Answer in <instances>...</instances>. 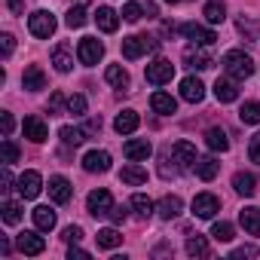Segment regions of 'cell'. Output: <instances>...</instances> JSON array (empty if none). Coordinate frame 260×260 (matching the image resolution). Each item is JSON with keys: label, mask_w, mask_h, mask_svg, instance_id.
<instances>
[{"label": "cell", "mask_w": 260, "mask_h": 260, "mask_svg": "<svg viewBox=\"0 0 260 260\" xmlns=\"http://www.w3.org/2000/svg\"><path fill=\"white\" fill-rule=\"evenodd\" d=\"M22 86H25L28 92H40V89H46V74H43L37 64H31V68H25V74H22Z\"/></svg>", "instance_id": "cell-21"}, {"label": "cell", "mask_w": 260, "mask_h": 260, "mask_svg": "<svg viewBox=\"0 0 260 260\" xmlns=\"http://www.w3.org/2000/svg\"><path fill=\"white\" fill-rule=\"evenodd\" d=\"M172 77H175V64L169 58H156L153 64H147V83L166 86V83H172Z\"/></svg>", "instance_id": "cell-5"}, {"label": "cell", "mask_w": 260, "mask_h": 260, "mask_svg": "<svg viewBox=\"0 0 260 260\" xmlns=\"http://www.w3.org/2000/svg\"><path fill=\"white\" fill-rule=\"evenodd\" d=\"M150 107H153V113H159V116H172V113L178 110V101H175L169 92H153V95H150Z\"/></svg>", "instance_id": "cell-20"}, {"label": "cell", "mask_w": 260, "mask_h": 260, "mask_svg": "<svg viewBox=\"0 0 260 260\" xmlns=\"http://www.w3.org/2000/svg\"><path fill=\"white\" fill-rule=\"evenodd\" d=\"M16 190H19L22 199H37L40 190H43V178H40V172H25V175H19Z\"/></svg>", "instance_id": "cell-7"}, {"label": "cell", "mask_w": 260, "mask_h": 260, "mask_svg": "<svg viewBox=\"0 0 260 260\" xmlns=\"http://www.w3.org/2000/svg\"><path fill=\"white\" fill-rule=\"evenodd\" d=\"M16 248H19V254H25V257H37V254H43L46 251V242H43V236H37V233H22L19 239H16Z\"/></svg>", "instance_id": "cell-14"}, {"label": "cell", "mask_w": 260, "mask_h": 260, "mask_svg": "<svg viewBox=\"0 0 260 260\" xmlns=\"http://www.w3.org/2000/svg\"><path fill=\"white\" fill-rule=\"evenodd\" d=\"M22 132H25V138H28V141H34V144H43V141L49 138V125L43 122V116H25V122H22Z\"/></svg>", "instance_id": "cell-11"}, {"label": "cell", "mask_w": 260, "mask_h": 260, "mask_svg": "<svg viewBox=\"0 0 260 260\" xmlns=\"http://www.w3.org/2000/svg\"><path fill=\"white\" fill-rule=\"evenodd\" d=\"M49 199L55 205H68L74 199V187H71V181L64 175H52L49 178Z\"/></svg>", "instance_id": "cell-8"}, {"label": "cell", "mask_w": 260, "mask_h": 260, "mask_svg": "<svg viewBox=\"0 0 260 260\" xmlns=\"http://www.w3.org/2000/svg\"><path fill=\"white\" fill-rule=\"evenodd\" d=\"M181 34H184L187 40H193L196 46H211V43L217 40V34H214L211 28H202V25H196V22L181 25Z\"/></svg>", "instance_id": "cell-12"}, {"label": "cell", "mask_w": 260, "mask_h": 260, "mask_svg": "<svg viewBox=\"0 0 260 260\" xmlns=\"http://www.w3.org/2000/svg\"><path fill=\"white\" fill-rule=\"evenodd\" d=\"M58 138H61L68 147H80L89 135L83 132V128H77V125H61V128H58Z\"/></svg>", "instance_id": "cell-30"}, {"label": "cell", "mask_w": 260, "mask_h": 260, "mask_svg": "<svg viewBox=\"0 0 260 260\" xmlns=\"http://www.w3.org/2000/svg\"><path fill=\"white\" fill-rule=\"evenodd\" d=\"M28 31L37 37V40H49L55 34V16L46 13V10H37L28 16Z\"/></svg>", "instance_id": "cell-2"}, {"label": "cell", "mask_w": 260, "mask_h": 260, "mask_svg": "<svg viewBox=\"0 0 260 260\" xmlns=\"http://www.w3.org/2000/svg\"><path fill=\"white\" fill-rule=\"evenodd\" d=\"M64 22H68V28H83V25L89 22L86 7H83V4H80V7H71V10H68V16H64Z\"/></svg>", "instance_id": "cell-38"}, {"label": "cell", "mask_w": 260, "mask_h": 260, "mask_svg": "<svg viewBox=\"0 0 260 260\" xmlns=\"http://www.w3.org/2000/svg\"><path fill=\"white\" fill-rule=\"evenodd\" d=\"M205 144L214 150V153H223V150H230V138H226V132H223V128H208V132H205Z\"/></svg>", "instance_id": "cell-28"}, {"label": "cell", "mask_w": 260, "mask_h": 260, "mask_svg": "<svg viewBox=\"0 0 260 260\" xmlns=\"http://www.w3.org/2000/svg\"><path fill=\"white\" fill-rule=\"evenodd\" d=\"M86 208H89V214H95V217H107L110 208H113V196H110L107 190H92L89 199H86Z\"/></svg>", "instance_id": "cell-9"}, {"label": "cell", "mask_w": 260, "mask_h": 260, "mask_svg": "<svg viewBox=\"0 0 260 260\" xmlns=\"http://www.w3.org/2000/svg\"><path fill=\"white\" fill-rule=\"evenodd\" d=\"M61 101H64V95H61V92H55V95H52V101H49V104H52V110H58V107H61Z\"/></svg>", "instance_id": "cell-54"}, {"label": "cell", "mask_w": 260, "mask_h": 260, "mask_svg": "<svg viewBox=\"0 0 260 260\" xmlns=\"http://www.w3.org/2000/svg\"><path fill=\"white\" fill-rule=\"evenodd\" d=\"M156 211H159L162 220H172V217H178L184 211V202H181V196H166V199H159Z\"/></svg>", "instance_id": "cell-27"}, {"label": "cell", "mask_w": 260, "mask_h": 260, "mask_svg": "<svg viewBox=\"0 0 260 260\" xmlns=\"http://www.w3.org/2000/svg\"><path fill=\"white\" fill-rule=\"evenodd\" d=\"M83 132H86V135H95V132H101V116H92V119L83 125Z\"/></svg>", "instance_id": "cell-49"}, {"label": "cell", "mask_w": 260, "mask_h": 260, "mask_svg": "<svg viewBox=\"0 0 260 260\" xmlns=\"http://www.w3.org/2000/svg\"><path fill=\"white\" fill-rule=\"evenodd\" d=\"M68 113L83 116V113H86V98H83V95H71V98H68Z\"/></svg>", "instance_id": "cell-44"}, {"label": "cell", "mask_w": 260, "mask_h": 260, "mask_svg": "<svg viewBox=\"0 0 260 260\" xmlns=\"http://www.w3.org/2000/svg\"><path fill=\"white\" fill-rule=\"evenodd\" d=\"M7 4H10L13 13H22V10H25V7H22V0H7Z\"/></svg>", "instance_id": "cell-55"}, {"label": "cell", "mask_w": 260, "mask_h": 260, "mask_svg": "<svg viewBox=\"0 0 260 260\" xmlns=\"http://www.w3.org/2000/svg\"><path fill=\"white\" fill-rule=\"evenodd\" d=\"M61 239H64L68 245H77V242L83 239V230H80V226H68V230L61 233Z\"/></svg>", "instance_id": "cell-46"}, {"label": "cell", "mask_w": 260, "mask_h": 260, "mask_svg": "<svg viewBox=\"0 0 260 260\" xmlns=\"http://www.w3.org/2000/svg\"><path fill=\"white\" fill-rule=\"evenodd\" d=\"M239 223L245 226L248 236H260V208H254V205L242 208V211H239Z\"/></svg>", "instance_id": "cell-23"}, {"label": "cell", "mask_w": 260, "mask_h": 260, "mask_svg": "<svg viewBox=\"0 0 260 260\" xmlns=\"http://www.w3.org/2000/svg\"><path fill=\"white\" fill-rule=\"evenodd\" d=\"M68 257L74 260V257H89V251H83V248H77V245H71V251H68Z\"/></svg>", "instance_id": "cell-53"}, {"label": "cell", "mask_w": 260, "mask_h": 260, "mask_svg": "<svg viewBox=\"0 0 260 260\" xmlns=\"http://www.w3.org/2000/svg\"><path fill=\"white\" fill-rule=\"evenodd\" d=\"M0 184H4L0 190H10V187H13V172H10V166H4V172H0Z\"/></svg>", "instance_id": "cell-51"}, {"label": "cell", "mask_w": 260, "mask_h": 260, "mask_svg": "<svg viewBox=\"0 0 260 260\" xmlns=\"http://www.w3.org/2000/svg\"><path fill=\"white\" fill-rule=\"evenodd\" d=\"M104 80H107L110 86H116V89H125V86H128V71L119 68V64H110V68L104 71Z\"/></svg>", "instance_id": "cell-32"}, {"label": "cell", "mask_w": 260, "mask_h": 260, "mask_svg": "<svg viewBox=\"0 0 260 260\" xmlns=\"http://www.w3.org/2000/svg\"><path fill=\"white\" fill-rule=\"evenodd\" d=\"M95 22H98V28H101L104 34H113V31L119 28V16H116L110 7H98V13H95Z\"/></svg>", "instance_id": "cell-26"}, {"label": "cell", "mask_w": 260, "mask_h": 260, "mask_svg": "<svg viewBox=\"0 0 260 260\" xmlns=\"http://www.w3.org/2000/svg\"><path fill=\"white\" fill-rule=\"evenodd\" d=\"M223 19H226L223 0H208V4H205V22H208V25H220Z\"/></svg>", "instance_id": "cell-33"}, {"label": "cell", "mask_w": 260, "mask_h": 260, "mask_svg": "<svg viewBox=\"0 0 260 260\" xmlns=\"http://www.w3.org/2000/svg\"><path fill=\"white\" fill-rule=\"evenodd\" d=\"M184 61H187L190 68H199V71H205V68H211V64H214V58H211L205 49H193V46L184 52Z\"/></svg>", "instance_id": "cell-29"}, {"label": "cell", "mask_w": 260, "mask_h": 260, "mask_svg": "<svg viewBox=\"0 0 260 260\" xmlns=\"http://www.w3.org/2000/svg\"><path fill=\"white\" fill-rule=\"evenodd\" d=\"M181 98L190 101V104H199V101L205 98L202 80H199V77H184V80H181Z\"/></svg>", "instance_id": "cell-16"}, {"label": "cell", "mask_w": 260, "mask_h": 260, "mask_svg": "<svg viewBox=\"0 0 260 260\" xmlns=\"http://www.w3.org/2000/svg\"><path fill=\"white\" fill-rule=\"evenodd\" d=\"M0 211H4V220H7V223H19V220H22V205L13 202V199H7Z\"/></svg>", "instance_id": "cell-39"}, {"label": "cell", "mask_w": 260, "mask_h": 260, "mask_svg": "<svg viewBox=\"0 0 260 260\" xmlns=\"http://www.w3.org/2000/svg\"><path fill=\"white\" fill-rule=\"evenodd\" d=\"M233 223H226V220H217L214 226H211V236L217 239V242H233Z\"/></svg>", "instance_id": "cell-41"}, {"label": "cell", "mask_w": 260, "mask_h": 260, "mask_svg": "<svg viewBox=\"0 0 260 260\" xmlns=\"http://www.w3.org/2000/svg\"><path fill=\"white\" fill-rule=\"evenodd\" d=\"M119 181L128 187H141V184H147V169H141L138 162L128 159V166H122V172H119Z\"/></svg>", "instance_id": "cell-17"}, {"label": "cell", "mask_w": 260, "mask_h": 260, "mask_svg": "<svg viewBox=\"0 0 260 260\" xmlns=\"http://www.w3.org/2000/svg\"><path fill=\"white\" fill-rule=\"evenodd\" d=\"M98 248H119L122 245V236H119V230H113V226H104V230H98Z\"/></svg>", "instance_id": "cell-31"}, {"label": "cell", "mask_w": 260, "mask_h": 260, "mask_svg": "<svg viewBox=\"0 0 260 260\" xmlns=\"http://www.w3.org/2000/svg\"><path fill=\"white\" fill-rule=\"evenodd\" d=\"M13 125H16L13 113H4V135H7V138H10V132H13Z\"/></svg>", "instance_id": "cell-52"}, {"label": "cell", "mask_w": 260, "mask_h": 260, "mask_svg": "<svg viewBox=\"0 0 260 260\" xmlns=\"http://www.w3.org/2000/svg\"><path fill=\"white\" fill-rule=\"evenodd\" d=\"M187 254H190V257H208L211 248H208L205 236H190V239H187Z\"/></svg>", "instance_id": "cell-37"}, {"label": "cell", "mask_w": 260, "mask_h": 260, "mask_svg": "<svg viewBox=\"0 0 260 260\" xmlns=\"http://www.w3.org/2000/svg\"><path fill=\"white\" fill-rule=\"evenodd\" d=\"M83 169L86 172H107L110 169V153L107 150H89L86 156H83Z\"/></svg>", "instance_id": "cell-18"}, {"label": "cell", "mask_w": 260, "mask_h": 260, "mask_svg": "<svg viewBox=\"0 0 260 260\" xmlns=\"http://www.w3.org/2000/svg\"><path fill=\"white\" fill-rule=\"evenodd\" d=\"M31 217H34V226H37L40 233H49V230L55 226V211H52L49 205H37V208L31 211Z\"/></svg>", "instance_id": "cell-25"}, {"label": "cell", "mask_w": 260, "mask_h": 260, "mask_svg": "<svg viewBox=\"0 0 260 260\" xmlns=\"http://www.w3.org/2000/svg\"><path fill=\"white\" fill-rule=\"evenodd\" d=\"M239 119L245 125H257L260 122V101H245L242 110H239Z\"/></svg>", "instance_id": "cell-35"}, {"label": "cell", "mask_w": 260, "mask_h": 260, "mask_svg": "<svg viewBox=\"0 0 260 260\" xmlns=\"http://www.w3.org/2000/svg\"><path fill=\"white\" fill-rule=\"evenodd\" d=\"M248 156H251V162H257V166H260V132L248 141Z\"/></svg>", "instance_id": "cell-45"}, {"label": "cell", "mask_w": 260, "mask_h": 260, "mask_svg": "<svg viewBox=\"0 0 260 260\" xmlns=\"http://www.w3.org/2000/svg\"><path fill=\"white\" fill-rule=\"evenodd\" d=\"M236 28H239V31H242V34H245L248 40H254V37L260 34V22H257V19H245V16H242V19L236 22Z\"/></svg>", "instance_id": "cell-40"}, {"label": "cell", "mask_w": 260, "mask_h": 260, "mask_svg": "<svg viewBox=\"0 0 260 260\" xmlns=\"http://www.w3.org/2000/svg\"><path fill=\"white\" fill-rule=\"evenodd\" d=\"M217 211H220V199H217L214 193H199V196L193 199V214H196V217L211 220Z\"/></svg>", "instance_id": "cell-10"}, {"label": "cell", "mask_w": 260, "mask_h": 260, "mask_svg": "<svg viewBox=\"0 0 260 260\" xmlns=\"http://www.w3.org/2000/svg\"><path fill=\"white\" fill-rule=\"evenodd\" d=\"M107 217H110V220H113V223H122V220H125V205H113V208H110V214H107Z\"/></svg>", "instance_id": "cell-50"}, {"label": "cell", "mask_w": 260, "mask_h": 260, "mask_svg": "<svg viewBox=\"0 0 260 260\" xmlns=\"http://www.w3.org/2000/svg\"><path fill=\"white\" fill-rule=\"evenodd\" d=\"M214 98L220 101V104H233L236 98H239V80L236 77H217V83H214Z\"/></svg>", "instance_id": "cell-13"}, {"label": "cell", "mask_w": 260, "mask_h": 260, "mask_svg": "<svg viewBox=\"0 0 260 260\" xmlns=\"http://www.w3.org/2000/svg\"><path fill=\"white\" fill-rule=\"evenodd\" d=\"M172 159L178 162V169H181V172L193 169V166H196V159H199L196 144H190V141H175V147H172Z\"/></svg>", "instance_id": "cell-6"}, {"label": "cell", "mask_w": 260, "mask_h": 260, "mask_svg": "<svg viewBox=\"0 0 260 260\" xmlns=\"http://www.w3.org/2000/svg\"><path fill=\"white\" fill-rule=\"evenodd\" d=\"M141 16H144V7L141 4H125L122 7V19L125 22H141Z\"/></svg>", "instance_id": "cell-43"}, {"label": "cell", "mask_w": 260, "mask_h": 260, "mask_svg": "<svg viewBox=\"0 0 260 260\" xmlns=\"http://www.w3.org/2000/svg\"><path fill=\"white\" fill-rule=\"evenodd\" d=\"M138 122H141V116L135 110H119L116 119H113V128H116L119 135H132L135 128H138Z\"/></svg>", "instance_id": "cell-19"}, {"label": "cell", "mask_w": 260, "mask_h": 260, "mask_svg": "<svg viewBox=\"0 0 260 260\" xmlns=\"http://www.w3.org/2000/svg\"><path fill=\"white\" fill-rule=\"evenodd\" d=\"M193 172H196L202 181H214V178H217V172H220V162H217L214 156H199V159H196V166H193Z\"/></svg>", "instance_id": "cell-24"}, {"label": "cell", "mask_w": 260, "mask_h": 260, "mask_svg": "<svg viewBox=\"0 0 260 260\" xmlns=\"http://www.w3.org/2000/svg\"><path fill=\"white\" fill-rule=\"evenodd\" d=\"M0 46H4V55L10 58V55H13V49H16V40H13V34H0Z\"/></svg>", "instance_id": "cell-48"}, {"label": "cell", "mask_w": 260, "mask_h": 260, "mask_svg": "<svg viewBox=\"0 0 260 260\" xmlns=\"http://www.w3.org/2000/svg\"><path fill=\"white\" fill-rule=\"evenodd\" d=\"M166 4H178V0H166Z\"/></svg>", "instance_id": "cell-56"}, {"label": "cell", "mask_w": 260, "mask_h": 260, "mask_svg": "<svg viewBox=\"0 0 260 260\" xmlns=\"http://www.w3.org/2000/svg\"><path fill=\"white\" fill-rule=\"evenodd\" d=\"M230 257H233V260H239V257H257V248H254V245H242V248H236Z\"/></svg>", "instance_id": "cell-47"}, {"label": "cell", "mask_w": 260, "mask_h": 260, "mask_svg": "<svg viewBox=\"0 0 260 260\" xmlns=\"http://www.w3.org/2000/svg\"><path fill=\"white\" fill-rule=\"evenodd\" d=\"M52 64H55V71H58V74H68V71L74 68V58H71V49H68V46H58V49L52 52Z\"/></svg>", "instance_id": "cell-34"}, {"label": "cell", "mask_w": 260, "mask_h": 260, "mask_svg": "<svg viewBox=\"0 0 260 260\" xmlns=\"http://www.w3.org/2000/svg\"><path fill=\"white\" fill-rule=\"evenodd\" d=\"M77 58H80V64H86V68L98 64V61L104 58V43L95 40V37H83L80 46H77Z\"/></svg>", "instance_id": "cell-3"}, {"label": "cell", "mask_w": 260, "mask_h": 260, "mask_svg": "<svg viewBox=\"0 0 260 260\" xmlns=\"http://www.w3.org/2000/svg\"><path fill=\"white\" fill-rule=\"evenodd\" d=\"M132 208H135V214H138V217H150V214L156 211L153 199H147L144 193H135V196H132Z\"/></svg>", "instance_id": "cell-36"}, {"label": "cell", "mask_w": 260, "mask_h": 260, "mask_svg": "<svg viewBox=\"0 0 260 260\" xmlns=\"http://www.w3.org/2000/svg\"><path fill=\"white\" fill-rule=\"evenodd\" d=\"M220 64H223V71H226L230 77H236V80H248V77L254 74V58L245 55L242 49H230Z\"/></svg>", "instance_id": "cell-1"}, {"label": "cell", "mask_w": 260, "mask_h": 260, "mask_svg": "<svg viewBox=\"0 0 260 260\" xmlns=\"http://www.w3.org/2000/svg\"><path fill=\"white\" fill-rule=\"evenodd\" d=\"M0 159H4V166H13L16 159H19V147H16V141H4L0 144Z\"/></svg>", "instance_id": "cell-42"}, {"label": "cell", "mask_w": 260, "mask_h": 260, "mask_svg": "<svg viewBox=\"0 0 260 260\" xmlns=\"http://www.w3.org/2000/svg\"><path fill=\"white\" fill-rule=\"evenodd\" d=\"M159 43L153 40V37H122V55L128 58V61H135V58H141L144 52H153Z\"/></svg>", "instance_id": "cell-4"}, {"label": "cell", "mask_w": 260, "mask_h": 260, "mask_svg": "<svg viewBox=\"0 0 260 260\" xmlns=\"http://www.w3.org/2000/svg\"><path fill=\"white\" fill-rule=\"evenodd\" d=\"M233 190H236L239 196H254V193H257V178H254L251 172H236V175H233Z\"/></svg>", "instance_id": "cell-22"}, {"label": "cell", "mask_w": 260, "mask_h": 260, "mask_svg": "<svg viewBox=\"0 0 260 260\" xmlns=\"http://www.w3.org/2000/svg\"><path fill=\"white\" fill-rule=\"evenodd\" d=\"M122 153H125V159H132V162H144L153 153V147H150L147 138H132V141H125Z\"/></svg>", "instance_id": "cell-15"}]
</instances>
